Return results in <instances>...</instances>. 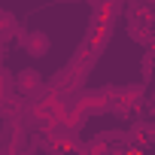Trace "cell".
Returning a JSON list of instances; mask_svg holds the SVG:
<instances>
[{
	"label": "cell",
	"instance_id": "cell-3",
	"mask_svg": "<svg viewBox=\"0 0 155 155\" xmlns=\"http://www.w3.org/2000/svg\"><path fill=\"white\" fill-rule=\"evenodd\" d=\"M116 97H119V101H122L125 107H131V110L137 113V110L143 107V101H146V85H143V82H140V85L134 82V85H125V88H116Z\"/></svg>",
	"mask_w": 155,
	"mask_h": 155
},
{
	"label": "cell",
	"instance_id": "cell-1",
	"mask_svg": "<svg viewBox=\"0 0 155 155\" xmlns=\"http://www.w3.org/2000/svg\"><path fill=\"white\" fill-rule=\"evenodd\" d=\"M46 82H43V73L37 70V67H21L18 73H15V91L21 94V97H28V101H34V94L43 88Z\"/></svg>",
	"mask_w": 155,
	"mask_h": 155
},
{
	"label": "cell",
	"instance_id": "cell-4",
	"mask_svg": "<svg viewBox=\"0 0 155 155\" xmlns=\"http://www.w3.org/2000/svg\"><path fill=\"white\" fill-rule=\"evenodd\" d=\"M128 37L134 43H140L143 49H155V31L146 21H128Z\"/></svg>",
	"mask_w": 155,
	"mask_h": 155
},
{
	"label": "cell",
	"instance_id": "cell-6",
	"mask_svg": "<svg viewBox=\"0 0 155 155\" xmlns=\"http://www.w3.org/2000/svg\"><path fill=\"white\" fill-rule=\"evenodd\" d=\"M152 70H155V49H146V55H143V79H149Z\"/></svg>",
	"mask_w": 155,
	"mask_h": 155
},
{
	"label": "cell",
	"instance_id": "cell-2",
	"mask_svg": "<svg viewBox=\"0 0 155 155\" xmlns=\"http://www.w3.org/2000/svg\"><path fill=\"white\" fill-rule=\"evenodd\" d=\"M31 58H43V55H49V49H52V40H49V34L46 31H28V37H25V46H21Z\"/></svg>",
	"mask_w": 155,
	"mask_h": 155
},
{
	"label": "cell",
	"instance_id": "cell-5",
	"mask_svg": "<svg viewBox=\"0 0 155 155\" xmlns=\"http://www.w3.org/2000/svg\"><path fill=\"white\" fill-rule=\"evenodd\" d=\"M15 28H18V18L6 9H0V46H6L15 37Z\"/></svg>",
	"mask_w": 155,
	"mask_h": 155
}]
</instances>
